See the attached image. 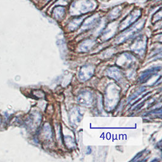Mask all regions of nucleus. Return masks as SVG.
Returning <instances> with one entry per match:
<instances>
[{"instance_id":"f257e3e1","label":"nucleus","mask_w":162,"mask_h":162,"mask_svg":"<svg viewBox=\"0 0 162 162\" xmlns=\"http://www.w3.org/2000/svg\"><path fill=\"white\" fill-rule=\"evenodd\" d=\"M95 6L92 0H75L71 4L69 12L72 15H78L93 10Z\"/></svg>"},{"instance_id":"f03ea898","label":"nucleus","mask_w":162,"mask_h":162,"mask_svg":"<svg viewBox=\"0 0 162 162\" xmlns=\"http://www.w3.org/2000/svg\"><path fill=\"white\" fill-rule=\"evenodd\" d=\"M141 15V10L139 9H135L133 10L125 19L123 20L120 26V29H123L128 26H129L130 24H131L132 23H134L135 21H136Z\"/></svg>"},{"instance_id":"7ed1b4c3","label":"nucleus","mask_w":162,"mask_h":162,"mask_svg":"<svg viewBox=\"0 0 162 162\" xmlns=\"http://www.w3.org/2000/svg\"><path fill=\"white\" fill-rule=\"evenodd\" d=\"M145 24V21L144 20H141L140 21H139L137 23H136L132 28L129 29L128 31L125 32L123 35L121 37V39L124 40L126 38H129V37L132 36V35H134V33L138 32L140 30V29H142L143 26Z\"/></svg>"},{"instance_id":"20e7f679","label":"nucleus","mask_w":162,"mask_h":162,"mask_svg":"<svg viewBox=\"0 0 162 162\" xmlns=\"http://www.w3.org/2000/svg\"><path fill=\"white\" fill-rule=\"evenodd\" d=\"M54 17L58 20H61L65 14V8L63 6H57L53 11Z\"/></svg>"},{"instance_id":"39448f33","label":"nucleus","mask_w":162,"mask_h":162,"mask_svg":"<svg viewBox=\"0 0 162 162\" xmlns=\"http://www.w3.org/2000/svg\"><path fill=\"white\" fill-rule=\"evenodd\" d=\"M99 20V16L97 15L91 16L90 18L87 19L86 21H85V23L84 24V28H87L92 26V25L95 24Z\"/></svg>"},{"instance_id":"423d86ee","label":"nucleus","mask_w":162,"mask_h":162,"mask_svg":"<svg viewBox=\"0 0 162 162\" xmlns=\"http://www.w3.org/2000/svg\"><path fill=\"white\" fill-rule=\"evenodd\" d=\"M121 12V8L120 6H117L112 9L109 13V18L110 19H115L120 16Z\"/></svg>"},{"instance_id":"0eeeda50","label":"nucleus","mask_w":162,"mask_h":162,"mask_svg":"<svg viewBox=\"0 0 162 162\" xmlns=\"http://www.w3.org/2000/svg\"><path fill=\"white\" fill-rule=\"evenodd\" d=\"M83 18V17H80L74 19V20H72L69 24V28H70L72 30L75 29L77 27H78L80 24L81 23Z\"/></svg>"}]
</instances>
